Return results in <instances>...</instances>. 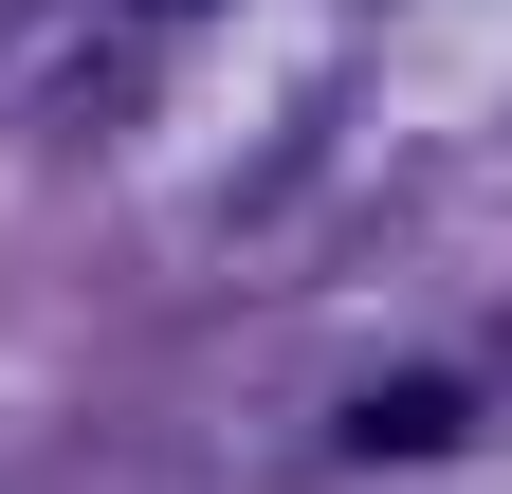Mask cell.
<instances>
[{
    "label": "cell",
    "instance_id": "obj_1",
    "mask_svg": "<svg viewBox=\"0 0 512 494\" xmlns=\"http://www.w3.org/2000/svg\"><path fill=\"white\" fill-rule=\"evenodd\" d=\"M348 440H366V458H439V440H458V385H384Z\"/></svg>",
    "mask_w": 512,
    "mask_h": 494
},
{
    "label": "cell",
    "instance_id": "obj_2",
    "mask_svg": "<svg viewBox=\"0 0 512 494\" xmlns=\"http://www.w3.org/2000/svg\"><path fill=\"white\" fill-rule=\"evenodd\" d=\"M165 19H202V0H165Z\"/></svg>",
    "mask_w": 512,
    "mask_h": 494
}]
</instances>
